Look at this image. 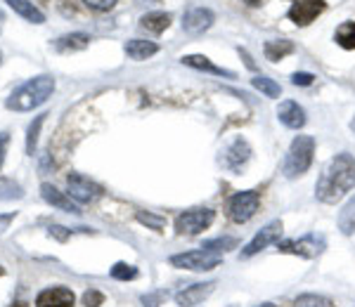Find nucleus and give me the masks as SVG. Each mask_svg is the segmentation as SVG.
<instances>
[{"instance_id":"nucleus-13","label":"nucleus","mask_w":355,"mask_h":307,"mask_svg":"<svg viewBox=\"0 0 355 307\" xmlns=\"http://www.w3.org/2000/svg\"><path fill=\"white\" fill-rule=\"evenodd\" d=\"M41 196L45 201L50 203V206L64 210V213H81V208H78V203L73 201L71 196L67 194V192H60L57 187H53L50 182H43L41 185Z\"/></svg>"},{"instance_id":"nucleus-4","label":"nucleus","mask_w":355,"mask_h":307,"mask_svg":"<svg viewBox=\"0 0 355 307\" xmlns=\"http://www.w3.org/2000/svg\"><path fill=\"white\" fill-rule=\"evenodd\" d=\"M259 203H261V192H256V189L239 192V194H234L230 201H227V218L237 225L249 223L256 215V210H259Z\"/></svg>"},{"instance_id":"nucleus-35","label":"nucleus","mask_w":355,"mask_h":307,"mask_svg":"<svg viewBox=\"0 0 355 307\" xmlns=\"http://www.w3.org/2000/svg\"><path fill=\"white\" fill-rule=\"evenodd\" d=\"M313 81H315V76L313 73H306V71L294 73V76H291V83L294 85H313Z\"/></svg>"},{"instance_id":"nucleus-26","label":"nucleus","mask_w":355,"mask_h":307,"mask_svg":"<svg viewBox=\"0 0 355 307\" xmlns=\"http://www.w3.org/2000/svg\"><path fill=\"white\" fill-rule=\"evenodd\" d=\"M251 85H254L256 90H261L266 97H279V93H282V88H279L277 83L272 81V78L268 76H256L251 78Z\"/></svg>"},{"instance_id":"nucleus-43","label":"nucleus","mask_w":355,"mask_h":307,"mask_svg":"<svg viewBox=\"0 0 355 307\" xmlns=\"http://www.w3.org/2000/svg\"><path fill=\"white\" fill-rule=\"evenodd\" d=\"M5 275V270H3V267H0V277H3Z\"/></svg>"},{"instance_id":"nucleus-7","label":"nucleus","mask_w":355,"mask_h":307,"mask_svg":"<svg viewBox=\"0 0 355 307\" xmlns=\"http://www.w3.org/2000/svg\"><path fill=\"white\" fill-rule=\"evenodd\" d=\"M67 194L76 203H90L102 194V189H100V185H95V182L88 180L85 175L71 173L67 178Z\"/></svg>"},{"instance_id":"nucleus-1","label":"nucleus","mask_w":355,"mask_h":307,"mask_svg":"<svg viewBox=\"0 0 355 307\" xmlns=\"http://www.w3.org/2000/svg\"><path fill=\"white\" fill-rule=\"evenodd\" d=\"M355 187V158L351 154H339L331 158L324 173L320 175L315 194L324 203H336Z\"/></svg>"},{"instance_id":"nucleus-28","label":"nucleus","mask_w":355,"mask_h":307,"mask_svg":"<svg viewBox=\"0 0 355 307\" xmlns=\"http://www.w3.org/2000/svg\"><path fill=\"white\" fill-rule=\"evenodd\" d=\"M294 307H331V303L324 295H315V293H306V295H299L294 300Z\"/></svg>"},{"instance_id":"nucleus-32","label":"nucleus","mask_w":355,"mask_h":307,"mask_svg":"<svg viewBox=\"0 0 355 307\" xmlns=\"http://www.w3.org/2000/svg\"><path fill=\"white\" fill-rule=\"evenodd\" d=\"M85 5H88L90 10H95V12H110V10L116 8L119 0H83Z\"/></svg>"},{"instance_id":"nucleus-22","label":"nucleus","mask_w":355,"mask_h":307,"mask_svg":"<svg viewBox=\"0 0 355 307\" xmlns=\"http://www.w3.org/2000/svg\"><path fill=\"white\" fill-rule=\"evenodd\" d=\"M294 53V43L291 41H268L266 43V57L270 62H279L287 55Z\"/></svg>"},{"instance_id":"nucleus-33","label":"nucleus","mask_w":355,"mask_h":307,"mask_svg":"<svg viewBox=\"0 0 355 307\" xmlns=\"http://www.w3.org/2000/svg\"><path fill=\"white\" fill-rule=\"evenodd\" d=\"M81 303H83L85 307H100L102 303H105V295H102L100 291H95V288H90V291H85V293H83Z\"/></svg>"},{"instance_id":"nucleus-27","label":"nucleus","mask_w":355,"mask_h":307,"mask_svg":"<svg viewBox=\"0 0 355 307\" xmlns=\"http://www.w3.org/2000/svg\"><path fill=\"white\" fill-rule=\"evenodd\" d=\"M45 116H48V113H41V116H36V121H33L31 126H28V130H26V154H31V156H33V151H36L38 133H41V126H43Z\"/></svg>"},{"instance_id":"nucleus-34","label":"nucleus","mask_w":355,"mask_h":307,"mask_svg":"<svg viewBox=\"0 0 355 307\" xmlns=\"http://www.w3.org/2000/svg\"><path fill=\"white\" fill-rule=\"evenodd\" d=\"M166 298V293H150V295H142V305L145 307H159V303Z\"/></svg>"},{"instance_id":"nucleus-10","label":"nucleus","mask_w":355,"mask_h":307,"mask_svg":"<svg viewBox=\"0 0 355 307\" xmlns=\"http://www.w3.org/2000/svg\"><path fill=\"white\" fill-rule=\"evenodd\" d=\"M324 0H296L289 10V19L294 21L296 26H308L318 15L324 12Z\"/></svg>"},{"instance_id":"nucleus-25","label":"nucleus","mask_w":355,"mask_h":307,"mask_svg":"<svg viewBox=\"0 0 355 307\" xmlns=\"http://www.w3.org/2000/svg\"><path fill=\"white\" fill-rule=\"evenodd\" d=\"M21 196H24V192H21L19 182H15L12 178H0V198L3 201H15Z\"/></svg>"},{"instance_id":"nucleus-44","label":"nucleus","mask_w":355,"mask_h":307,"mask_svg":"<svg viewBox=\"0 0 355 307\" xmlns=\"http://www.w3.org/2000/svg\"><path fill=\"white\" fill-rule=\"evenodd\" d=\"M351 128H353V130H355V118H353V123H351Z\"/></svg>"},{"instance_id":"nucleus-18","label":"nucleus","mask_w":355,"mask_h":307,"mask_svg":"<svg viewBox=\"0 0 355 307\" xmlns=\"http://www.w3.org/2000/svg\"><path fill=\"white\" fill-rule=\"evenodd\" d=\"M5 3H8L19 17H24L26 21H33V24H43L45 21V15L31 3V0H5Z\"/></svg>"},{"instance_id":"nucleus-11","label":"nucleus","mask_w":355,"mask_h":307,"mask_svg":"<svg viewBox=\"0 0 355 307\" xmlns=\"http://www.w3.org/2000/svg\"><path fill=\"white\" fill-rule=\"evenodd\" d=\"M73 303H76L73 291H69L64 286L45 288L36 295V307H73Z\"/></svg>"},{"instance_id":"nucleus-42","label":"nucleus","mask_w":355,"mask_h":307,"mask_svg":"<svg viewBox=\"0 0 355 307\" xmlns=\"http://www.w3.org/2000/svg\"><path fill=\"white\" fill-rule=\"evenodd\" d=\"M259 307H277V305H272V303H263V305H259Z\"/></svg>"},{"instance_id":"nucleus-31","label":"nucleus","mask_w":355,"mask_h":307,"mask_svg":"<svg viewBox=\"0 0 355 307\" xmlns=\"http://www.w3.org/2000/svg\"><path fill=\"white\" fill-rule=\"evenodd\" d=\"M137 223H142V225H147V227H152V230H162V227L166 225V218H162V215H152V213H145V210H140L137 213Z\"/></svg>"},{"instance_id":"nucleus-39","label":"nucleus","mask_w":355,"mask_h":307,"mask_svg":"<svg viewBox=\"0 0 355 307\" xmlns=\"http://www.w3.org/2000/svg\"><path fill=\"white\" fill-rule=\"evenodd\" d=\"M246 5H251V8H256V5H261V0H244Z\"/></svg>"},{"instance_id":"nucleus-14","label":"nucleus","mask_w":355,"mask_h":307,"mask_svg":"<svg viewBox=\"0 0 355 307\" xmlns=\"http://www.w3.org/2000/svg\"><path fill=\"white\" fill-rule=\"evenodd\" d=\"M249 156H251L249 145H246L244 140H234L225 149V154H223V166L227 170H232V173H239V170L244 168V163L249 161Z\"/></svg>"},{"instance_id":"nucleus-45","label":"nucleus","mask_w":355,"mask_h":307,"mask_svg":"<svg viewBox=\"0 0 355 307\" xmlns=\"http://www.w3.org/2000/svg\"><path fill=\"white\" fill-rule=\"evenodd\" d=\"M0 62H3V55H0Z\"/></svg>"},{"instance_id":"nucleus-12","label":"nucleus","mask_w":355,"mask_h":307,"mask_svg":"<svg viewBox=\"0 0 355 307\" xmlns=\"http://www.w3.org/2000/svg\"><path fill=\"white\" fill-rule=\"evenodd\" d=\"M216 283L214 281H206V283H192V286H185L180 293H175V303L180 307H194L199 305L202 300L209 298L214 293Z\"/></svg>"},{"instance_id":"nucleus-30","label":"nucleus","mask_w":355,"mask_h":307,"mask_svg":"<svg viewBox=\"0 0 355 307\" xmlns=\"http://www.w3.org/2000/svg\"><path fill=\"white\" fill-rule=\"evenodd\" d=\"M112 277H114V279H119V281H130V279H135V277H137V267L128 265V263H116L112 267Z\"/></svg>"},{"instance_id":"nucleus-16","label":"nucleus","mask_w":355,"mask_h":307,"mask_svg":"<svg viewBox=\"0 0 355 307\" xmlns=\"http://www.w3.org/2000/svg\"><path fill=\"white\" fill-rule=\"evenodd\" d=\"M277 116H279V121L291 130H299L306 126V111H303L296 102H282L277 109Z\"/></svg>"},{"instance_id":"nucleus-36","label":"nucleus","mask_w":355,"mask_h":307,"mask_svg":"<svg viewBox=\"0 0 355 307\" xmlns=\"http://www.w3.org/2000/svg\"><path fill=\"white\" fill-rule=\"evenodd\" d=\"M50 236L60 239V241H67V239H69V232H67V227L53 225V227H50Z\"/></svg>"},{"instance_id":"nucleus-21","label":"nucleus","mask_w":355,"mask_h":307,"mask_svg":"<svg viewBox=\"0 0 355 307\" xmlns=\"http://www.w3.org/2000/svg\"><path fill=\"white\" fill-rule=\"evenodd\" d=\"M171 26V15L168 12H147L140 19V28H145L147 33H162Z\"/></svg>"},{"instance_id":"nucleus-8","label":"nucleus","mask_w":355,"mask_h":307,"mask_svg":"<svg viewBox=\"0 0 355 307\" xmlns=\"http://www.w3.org/2000/svg\"><path fill=\"white\" fill-rule=\"evenodd\" d=\"M277 248L282 253H291V255H301V258H315V255L322 253L324 248V239L322 236H315L308 234L299 239V241H277Z\"/></svg>"},{"instance_id":"nucleus-40","label":"nucleus","mask_w":355,"mask_h":307,"mask_svg":"<svg viewBox=\"0 0 355 307\" xmlns=\"http://www.w3.org/2000/svg\"><path fill=\"white\" fill-rule=\"evenodd\" d=\"M10 307H28L26 303H15V305H10Z\"/></svg>"},{"instance_id":"nucleus-6","label":"nucleus","mask_w":355,"mask_h":307,"mask_svg":"<svg viewBox=\"0 0 355 307\" xmlns=\"http://www.w3.org/2000/svg\"><path fill=\"white\" fill-rule=\"evenodd\" d=\"M223 263L220 253H214V251H190V253H180V255H173L171 258V265L173 267H180V270H192V272H206V270H214Z\"/></svg>"},{"instance_id":"nucleus-29","label":"nucleus","mask_w":355,"mask_h":307,"mask_svg":"<svg viewBox=\"0 0 355 307\" xmlns=\"http://www.w3.org/2000/svg\"><path fill=\"white\" fill-rule=\"evenodd\" d=\"M202 248H206V251H214V253H220V251H232V248H237V239H232V236L214 239V241H206Z\"/></svg>"},{"instance_id":"nucleus-20","label":"nucleus","mask_w":355,"mask_h":307,"mask_svg":"<svg viewBox=\"0 0 355 307\" xmlns=\"http://www.w3.org/2000/svg\"><path fill=\"white\" fill-rule=\"evenodd\" d=\"M159 53V45L152 43V41H140V38H133V41L125 43V55L130 57V59H147V57L157 55Z\"/></svg>"},{"instance_id":"nucleus-5","label":"nucleus","mask_w":355,"mask_h":307,"mask_svg":"<svg viewBox=\"0 0 355 307\" xmlns=\"http://www.w3.org/2000/svg\"><path fill=\"white\" fill-rule=\"evenodd\" d=\"M214 210L211 208H194V210H185L175 218V232L185 236H194L199 232L209 230L211 223H214Z\"/></svg>"},{"instance_id":"nucleus-38","label":"nucleus","mask_w":355,"mask_h":307,"mask_svg":"<svg viewBox=\"0 0 355 307\" xmlns=\"http://www.w3.org/2000/svg\"><path fill=\"white\" fill-rule=\"evenodd\" d=\"M15 220V213H8V215H0V232H5L10 227V223Z\"/></svg>"},{"instance_id":"nucleus-15","label":"nucleus","mask_w":355,"mask_h":307,"mask_svg":"<svg viewBox=\"0 0 355 307\" xmlns=\"http://www.w3.org/2000/svg\"><path fill=\"white\" fill-rule=\"evenodd\" d=\"M211 24H214V12L206 8H194L182 17V28L187 33H204Z\"/></svg>"},{"instance_id":"nucleus-37","label":"nucleus","mask_w":355,"mask_h":307,"mask_svg":"<svg viewBox=\"0 0 355 307\" xmlns=\"http://www.w3.org/2000/svg\"><path fill=\"white\" fill-rule=\"evenodd\" d=\"M8 145H10V135L8 133H0V166L5 161V151H8Z\"/></svg>"},{"instance_id":"nucleus-2","label":"nucleus","mask_w":355,"mask_h":307,"mask_svg":"<svg viewBox=\"0 0 355 307\" xmlns=\"http://www.w3.org/2000/svg\"><path fill=\"white\" fill-rule=\"evenodd\" d=\"M55 93V78L53 76H36L28 78L24 85L15 90L5 102L10 111H33L36 106L45 104L50 95Z\"/></svg>"},{"instance_id":"nucleus-19","label":"nucleus","mask_w":355,"mask_h":307,"mask_svg":"<svg viewBox=\"0 0 355 307\" xmlns=\"http://www.w3.org/2000/svg\"><path fill=\"white\" fill-rule=\"evenodd\" d=\"M90 43V36L83 31H76V33H67V36L57 38L55 41V48L60 50V53H73V50H83L88 48Z\"/></svg>"},{"instance_id":"nucleus-3","label":"nucleus","mask_w":355,"mask_h":307,"mask_svg":"<svg viewBox=\"0 0 355 307\" xmlns=\"http://www.w3.org/2000/svg\"><path fill=\"white\" fill-rule=\"evenodd\" d=\"M313 154H315V140L311 135H299L294 142H291L287 158H284V175L287 178H299V175L306 173L313 163Z\"/></svg>"},{"instance_id":"nucleus-9","label":"nucleus","mask_w":355,"mask_h":307,"mask_svg":"<svg viewBox=\"0 0 355 307\" xmlns=\"http://www.w3.org/2000/svg\"><path fill=\"white\" fill-rule=\"evenodd\" d=\"M279 236H282V223H279V220H275V223L266 225V227H263V230L259 232V234L251 239L249 246H246L244 251H242V258H251V255L261 253L263 248H268L270 243L279 241Z\"/></svg>"},{"instance_id":"nucleus-41","label":"nucleus","mask_w":355,"mask_h":307,"mask_svg":"<svg viewBox=\"0 0 355 307\" xmlns=\"http://www.w3.org/2000/svg\"><path fill=\"white\" fill-rule=\"evenodd\" d=\"M3 21H5V17H3V12H0V31H3Z\"/></svg>"},{"instance_id":"nucleus-24","label":"nucleus","mask_w":355,"mask_h":307,"mask_svg":"<svg viewBox=\"0 0 355 307\" xmlns=\"http://www.w3.org/2000/svg\"><path fill=\"white\" fill-rule=\"evenodd\" d=\"M336 43L341 45L343 50H355V21H346L336 28Z\"/></svg>"},{"instance_id":"nucleus-23","label":"nucleus","mask_w":355,"mask_h":307,"mask_svg":"<svg viewBox=\"0 0 355 307\" xmlns=\"http://www.w3.org/2000/svg\"><path fill=\"white\" fill-rule=\"evenodd\" d=\"M339 230L346 236H351L353 232H355V196L341 208V213H339Z\"/></svg>"},{"instance_id":"nucleus-17","label":"nucleus","mask_w":355,"mask_h":307,"mask_svg":"<svg viewBox=\"0 0 355 307\" xmlns=\"http://www.w3.org/2000/svg\"><path fill=\"white\" fill-rule=\"evenodd\" d=\"M182 64L192 66V69H202V71L216 73V76H227V78H234V73H232V71H227V69H220V66H216L214 62H211L209 57H204V55H187V57H182Z\"/></svg>"}]
</instances>
